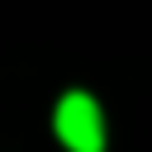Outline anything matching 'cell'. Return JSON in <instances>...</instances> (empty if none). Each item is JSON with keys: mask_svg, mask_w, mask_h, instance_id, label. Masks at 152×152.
<instances>
[{"mask_svg": "<svg viewBox=\"0 0 152 152\" xmlns=\"http://www.w3.org/2000/svg\"><path fill=\"white\" fill-rule=\"evenodd\" d=\"M57 138L71 152H104V119H100V104L86 90L62 95V104H57Z\"/></svg>", "mask_w": 152, "mask_h": 152, "instance_id": "6da1fadb", "label": "cell"}]
</instances>
